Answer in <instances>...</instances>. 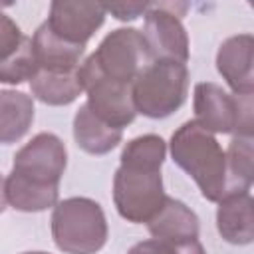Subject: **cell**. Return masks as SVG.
Here are the masks:
<instances>
[{
  "label": "cell",
  "mask_w": 254,
  "mask_h": 254,
  "mask_svg": "<svg viewBox=\"0 0 254 254\" xmlns=\"http://www.w3.org/2000/svg\"><path fill=\"white\" fill-rule=\"evenodd\" d=\"M165 157L167 143L159 135L149 133L125 143L113 177V202L127 222H149L163 206L167 198L161 175Z\"/></svg>",
  "instance_id": "obj_1"
},
{
  "label": "cell",
  "mask_w": 254,
  "mask_h": 254,
  "mask_svg": "<svg viewBox=\"0 0 254 254\" xmlns=\"http://www.w3.org/2000/svg\"><path fill=\"white\" fill-rule=\"evenodd\" d=\"M67 167V149L54 133L34 135L16 155L6 177L8 204L20 212H42L56 206L60 181Z\"/></svg>",
  "instance_id": "obj_2"
},
{
  "label": "cell",
  "mask_w": 254,
  "mask_h": 254,
  "mask_svg": "<svg viewBox=\"0 0 254 254\" xmlns=\"http://www.w3.org/2000/svg\"><path fill=\"white\" fill-rule=\"evenodd\" d=\"M173 161L192 177L202 196L218 202L226 194V155L212 133L198 127L194 121L183 123L171 137Z\"/></svg>",
  "instance_id": "obj_3"
},
{
  "label": "cell",
  "mask_w": 254,
  "mask_h": 254,
  "mask_svg": "<svg viewBox=\"0 0 254 254\" xmlns=\"http://www.w3.org/2000/svg\"><path fill=\"white\" fill-rule=\"evenodd\" d=\"M52 236L65 254H95L107 242V220L99 202L87 196L58 200L52 212Z\"/></svg>",
  "instance_id": "obj_4"
},
{
  "label": "cell",
  "mask_w": 254,
  "mask_h": 254,
  "mask_svg": "<svg viewBox=\"0 0 254 254\" xmlns=\"http://www.w3.org/2000/svg\"><path fill=\"white\" fill-rule=\"evenodd\" d=\"M131 93L137 113L151 119H165L173 115L185 103L189 93L187 64L151 62L135 77Z\"/></svg>",
  "instance_id": "obj_5"
},
{
  "label": "cell",
  "mask_w": 254,
  "mask_h": 254,
  "mask_svg": "<svg viewBox=\"0 0 254 254\" xmlns=\"http://www.w3.org/2000/svg\"><path fill=\"white\" fill-rule=\"evenodd\" d=\"M194 123L208 133H234L252 137L254 105L252 95H234L218 83L202 81L194 85L192 97Z\"/></svg>",
  "instance_id": "obj_6"
},
{
  "label": "cell",
  "mask_w": 254,
  "mask_h": 254,
  "mask_svg": "<svg viewBox=\"0 0 254 254\" xmlns=\"http://www.w3.org/2000/svg\"><path fill=\"white\" fill-rule=\"evenodd\" d=\"M187 4L177 2H155L143 14V42L151 62H177L187 64L189 60V36L181 22Z\"/></svg>",
  "instance_id": "obj_7"
},
{
  "label": "cell",
  "mask_w": 254,
  "mask_h": 254,
  "mask_svg": "<svg viewBox=\"0 0 254 254\" xmlns=\"http://www.w3.org/2000/svg\"><path fill=\"white\" fill-rule=\"evenodd\" d=\"M79 77L83 83V91L87 93L85 103L101 121L117 129L133 123L137 109L133 103L131 83H123L101 73L91 56L81 62Z\"/></svg>",
  "instance_id": "obj_8"
},
{
  "label": "cell",
  "mask_w": 254,
  "mask_h": 254,
  "mask_svg": "<svg viewBox=\"0 0 254 254\" xmlns=\"http://www.w3.org/2000/svg\"><path fill=\"white\" fill-rule=\"evenodd\" d=\"M91 58L101 73L131 85L141 69L151 64L143 36L135 28H117L107 34Z\"/></svg>",
  "instance_id": "obj_9"
},
{
  "label": "cell",
  "mask_w": 254,
  "mask_h": 254,
  "mask_svg": "<svg viewBox=\"0 0 254 254\" xmlns=\"http://www.w3.org/2000/svg\"><path fill=\"white\" fill-rule=\"evenodd\" d=\"M103 20H105L103 4L56 0L50 6V16L46 24L62 40L85 46L87 40L101 28Z\"/></svg>",
  "instance_id": "obj_10"
},
{
  "label": "cell",
  "mask_w": 254,
  "mask_h": 254,
  "mask_svg": "<svg viewBox=\"0 0 254 254\" xmlns=\"http://www.w3.org/2000/svg\"><path fill=\"white\" fill-rule=\"evenodd\" d=\"M216 69L234 95L254 93V38L238 34L226 38L216 52Z\"/></svg>",
  "instance_id": "obj_11"
},
{
  "label": "cell",
  "mask_w": 254,
  "mask_h": 254,
  "mask_svg": "<svg viewBox=\"0 0 254 254\" xmlns=\"http://www.w3.org/2000/svg\"><path fill=\"white\" fill-rule=\"evenodd\" d=\"M218 234L230 244H250L254 240V200L250 192L228 194L216 208Z\"/></svg>",
  "instance_id": "obj_12"
},
{
  "label": "cell",
  "mask_w": 254,
  "mask_h": 254,
  "mask_svg": "<svg viewBox=\"0 0 254 254\" xmlns=\"http://www.w3.org/2000/svg\"><path fill=\"white\" fill-rule=\"evenodd\" d=\"M34 58L38 69L44 71H71L81 65V58L85 54V46L71 44L62 40L52 32V28L44 22L32 38Z\"/></svg>",
  "instance_id": "obj_13"
},
{
  "label": "cell",
  "mask_w": 254,
  "mask_h": 254,
  "mask_svg": "<svg viewBox=\"0 0 254 254\" xmlns=\"http://www.w3.org/2000/svg\"><path fill=\"white\" fill-rule=\"evenodd\" d=\"M147 228L153 238L171 240V242H187L198 238V216L181 200L167 196L159 212L147 222Z\"/></svg>",
  "instance_id": "obj_14"
},
{
  "label": "cell",
  "mask_w": 254,
  "mask_h": 254,
  "mask_svg": "<svg viewBox=\"0 0 254 254\" xmlns=\"http://www.w3.org/2000/svg\"><path fill=\"white\" fill-rule=\"evenodd\" d=\"M73 139L89 155H107L121 143L123 129L107 125L83 103L73 117Z\"/></svg>",
  "instance_id": "obj_15"
},
{
  "label": "cell",
  "mask_w": 254,
  "mask_h": 254,
  "mask_svg": "<svg viewBox=\"0 0 254 254\" xmlns=\"http://www.w3.org/2000/svg\"><path fill=\"white\" fill-rule=\"evenodd\" d=\"M30 89H32V95L46 105H56V107L69 105L83 91L79 67L71 69V71L38 69L36 75L30 79Z\"/></svg>",
  "instance_id": "obj_16"
},
{
  "label": "cell",
  "mask_w": 254,
  "mask_h": 254,
  "mask_svg": "<svg viewBox=\"0 0 254 254\" xmlns=\"http://www.w3.org/2000/svg\"><path fill=\"white\" fill-rule=\"evenodd\" d=\"M34 121L32 95L16 89L0 91V143L10 145L20 141Z\"/></svg>",
  "instance_id": "obj_17"
},
{
  "label": "cell",
  "mask_w": 254,
  "mask_h": 254,
  "mask_svg": "<svg viewBox=\"0 0 254 254\" xmlns=\"http://www.w3.org/2000/svg\"><path fill=\"white\" fill-rule=\"evenodd\" d=\"M226 155V194H240V192H250L252 187V159H254V149H252V137L246 135H234L228 149L224 151Z\"/></svg>",
  "instance_id": "obj_18"
},
{
  "label": "cell",
  "mask_w": 254,
  "mask_h": 254,
  "mask_svg": "<svg viewBox=\"0 0 254 254\" xmlns=\"http://www.w3.org/2000/svg\"><path fill=\"white\" fill-rule=\"evenodd\" d=\"M38 71V64L34 58V48H32V38H24L22 46L6 60L0 64V83H22L30 81Z\"/></svg>",
  "instance_id": "obj_19"
},
{
  "label": "cell",
  "mask_w": 254,
  "mask_h": 254,
  "mask_svg": "<svg viewBox=\"0 0 254 254\" xmlns=\"http://www.w3.org/2000/svg\"><path fill=\"white\" fill-rule=\"evenodd\" d=\"M129 254H206L198 238L187 242H171V240H143L131 246Z\"/></svg>",
  "instance_id": "obj_20"
},
{
  "label": "cell",
  "mask_w": 254,
  "mask_h": 254,
  "mask_svg": "<svg viewBox=\"0 0 254 254\" xmlns=\"http://www.w3.org/2000/svg\"><path fill=\"white\" fill-rule=\"evenodd\" d=\"M24 34L20 26L6 14L0 12V64L6 62L24 42Z\"/></svg>",
  "instance_id": "obj_21"
},
{
  "label": "cell",
  "mask_w": 254,
  "mask_h": 254,
  "mask_svg": "<svg viewBox=\"0 0 254 254\" xmlns=\"http://www.w3.org/2000/svg\"><path fill=\"white\" fill-rule=\"evenodd\" d=\"M151 4H141V2H115V4H103L105 14H113L117 20H135L143 16L149 10Z\"/></svg>",
  "instance_id": "obj_22"
},
{
  "label": "cell",
  "mask_w": 254,
  "mask_h": 254,
  "mask_svg": "<svg viewBox=\"0 0 254 254\" xmlns=\"http://www.w3.org/2000/svg\"><path fill=\"white\" fill-rule=\"evenodd\" d=\"M8 206V198H6V179L0 175V214L6 210Z\"/></svg>",
  "instance_id": "obj_23"
},
{
  "label": "cell",
  "mask_w": 254,
  "mask_h": 254,
  "mask_svg": "<svg viewBox=\"0 0 254 254\" xmlns=\"http://www.w3.org/2000/svg\"><path fill=\"white\" fill-rule=\"evenodd\" d=\"M22 254H50V252H22Z\"/></svg>",
  "instance_id": "obj_24"
}]
</instances>
